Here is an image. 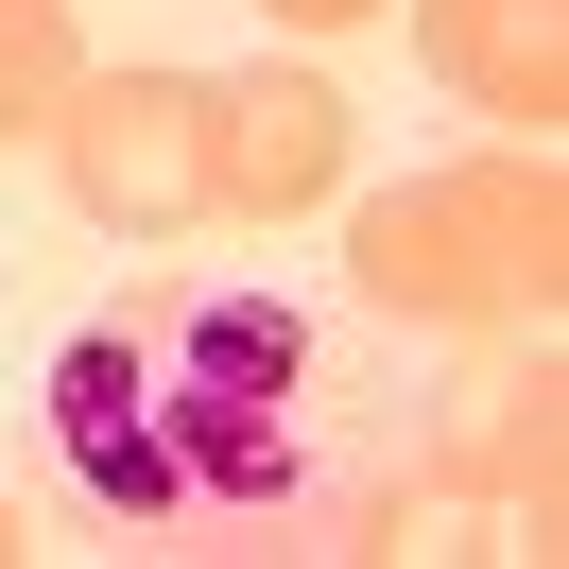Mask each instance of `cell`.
Segmentation results:
<instances>
[{
    "label": "cell",
    "mask_w": 569,
    "mask_h": 569,
    "mask_svg": "<svg viewBox=\"0 0 569 569\" xmlns=\"http://www.w3.org/2000/svg\"><path fill=\"white\" fill-rule=\"evenodd\" d=\"M36 431L121 552L190 569H311V552H431V466L328 397V346L293 293L242 277H121L70 311L36 380Z\"/></svg>",
    "instance_id": "obj_1"
},
{
    "label": "cell",
    "mask_w": 569,
    "mask_h": 569,
    "mask_svg": "<svg viewBox=\"0 0 569 569\" xmlns=\"http://www.w3.org/2000/svg\"><path fill=\"white\" fill-rule=\"evenodd\" d=\"M346 293L397 311V328H552V293H569V173H552V139L397 173L346 224Z\"/></svg>",
    "instance_id": "obj_2"
},
{
    "label": "cell",
    "mask_w": 569,
    "mask_h": 569,
    "mask_svg": "<svg viewBox=\"0 0 569 569\" xmlns=\"http://www.w3.org/2000/svg\"><path fill=\"white\" fill-rule=\"evenodd\" d=\"M415 466H431V500H466V518H500L518 552H552V518H569V380H552V328H466V362L431 380V415H415Z\"/></svg>",
    "instance_id": "obj_3"
},
{
    "label": "cell",
    "mask_w": 569,
    "mask_h": 569,
    "mask_svg": "<svg viewBox=\"0 0 569 569\" xmlns=\"http://www.w3.org/2000/svg\"><path fill=\"white\" fill-rule=\"evenodd\" d=\"M52 173L104 242H190L224 208L208 190V70H70L52 104Z\"/></svg>",
    "instance_id": "obj_4"
},
{
    "label": "cell",
    "mask_w": 569,
    "mask_h": 569,
    "mask_svg": "<svg viewBox=\"0 0 569 569\" xmlns=\"http://www.w3.org/2000/svg\"><path fill=\"white\" fill-rule=\"evenodd\" d=\"M208 190H224L242 224L328 208V190H346V87H328V70H242V87H208Z\"/></svg>",
    "instance_id": "obj_5"
},
{
    "label": "cell",
    "mask_w": 569,
    "mask_h": 569,
    "mask_svg": "<svg viewBox=\"0 0 569 569\" xmlns=\"http://www.w3.org/2000/svg\"><path fill=\"white\" fill-rule=\"evenodd\" d=\"M415 52H431V87H466L518 139L569 121V0H415Z\"/></svg>",
    "instance_id": "obj_6"
},
{
    "label": "cell",
    "mask_w": 569,
    "mask_h": 569,
    "mask_svg": "<svg viewBox=\"0 0 569 569\" xmlns=\"http://www.w3.org/2000/svg\"><path fill=\"white\" fill-rule=\"evenodd\" d=\"M87 36H70V0H0V139H52V104H70Z\"/></svg>",
    "instance_id": "obj_7"
},
{
    "label": "cell",
    "mask_w": 569,
    "mask_h": 569,
    "mask_svg": "<svg viewBox=\"0 0 569 569\" xmlns=\"http://www.w3.org/2000/svg\"><path fill=\"white\" fill-rule=\"evenodd\" d=\"M259 18H293V36H362L380 0H259Z\"/></svg>",
    "instance_id": "obj_8"
},
{
    "label": "cell",
    "mask_w": 569,
    "mask_h": 569,
    "mask_svg": "<svg viewBox=\"0 0 569 569\" xmlns=\"http://www.w3.org/2000/svg\"><path fill=\"white\" fill-rule=\"evenodd\" d=\"M18 552H36V535H18V500H0V569H18Z\"/></svg>",
    "instance_id": "obj_9"
}]
</instances>
